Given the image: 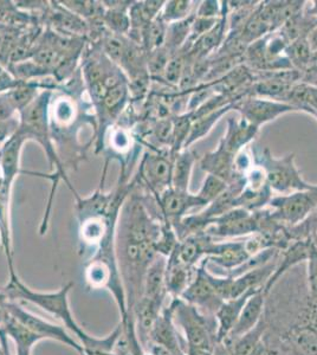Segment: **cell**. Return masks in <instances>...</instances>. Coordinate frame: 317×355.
I'll return each instance as SVG.
<instances>
[{"mask_svg": "<svg viewBox=\"0 0 317 355\" xmlns=\"http://www.w3.org/2000/svg\"><path fill=\"white\" fill-rule=\"evenodd\" d=\"M161 225L162 220L154 218L144 199L132 191L121 207L115 234L117 266L132 321V307L140 299L147 270L159 256Z\"/></svg>", "mask_w": 317, "mask_h": 355, "instance_id": "obj_1", "label": "cell"}, {"mask_svg": "<svg viewBox=\"0 0 317 355\" xmlns=\"http://www.w3.org/2000/svg\"><path fill=\"white\" fill-rule=\"evenodd\" d=\"M53 90L46 89L42 90L36 100L28 105L24 110L18 114L19 117V127L18 133L24 137L26 142L33 141L38 144L44 150L45 157L48 159L50 173L43 174L38 172H26L23 171L22 173L31 174L36 177L46 178L51 182V190L49 197L48 206L44 211V216L42 219L40 226V236H44L48 232L49 224H50V216L53 209V197L56 193L57 187L60 182H65L69 190L71 191L73 196L77 193L75 187L67 175V168L65 162L60 157L55 147L53 130H51V122H50V105L53 101Z\"/></svg>", "mask_w": 317, "mask_h": 355, "instance_id": "obj_2", "label": "cell"}, {"mask_svg": "<svg viewBox=\"0 0 317 355\" xmlns=\"http://www.w3.org/2000/svg\"><path fill=\"white\" fill-rule=\"evenodd\" d=\"M73 287L74 283L68 282L56 291L44 293V291H33L20 279L16 269H13V270H8V283L0 288L10 301L30 303L53 315L57 320H60V322L65 324V327L76 336V339L83 346V351L95 349V351L112 352L117 340L122 334L121 323H119L115 329H112L103 338H96L88 334L83 327H80V323L77 322L70 308L69 294Z\"/></svg>", "mask_w": 317, "mask_h": 355, "instance_id": "obj_3", "label": "cell"}, {"mask_svg": "<svg viewBox=\"0 0 317 355\" xmlns=\"http://www.w3.org/2000/svg\"><path fill=\"white\" fill-rule=\"evenodd\" d=\"M171 306L174 323L185 338V355L198 351L213 353L218 343L216 319L201 314L181 299L171 300Z\"/></svg>", "mask_w": 317, "mask_h": 355, "instance_id": "obj_4", "label": "cell"}, {"mask_svg": "<svg viewBox=\"0 0 317 355\" xmlns=\"http://www.w3.org/2000/svg\"><path fill=\"white\" fill-rule=\"evenodd\" d=\"M255 164L264 171L266 182L273 192L280 194L293 193L298 191L309 190L315 184L305 182L301 172L295 164V153L283 157H275L271 150L265 147L253 152Z\"/></svg>", "mask_w": 317, "mask_h": 355, "instance_id": "obj_5", "label": "cell"}, {"mask_svg": "<svg viewBox=\"0 0 317 355\" xmlns=\"http://www.w3.org/2000/svg\"><path fill=\"white\" fill-rule=\"evenodd\" d=\"M173 157L174 154L171 150H147L142 155L137 177L132 182L144 186L148 194L157 199L172 186Z\"/></svg>", "mask_w": 317, "mask_h": 355, "instance_id": "obj_6", "label": "cell"}, {"mask_svg": "<svg viewBox=\"0 0 317 355\" xmlns=\"http://www.w3.org/2000/svg\"><path fill=\"white\" fill-rule=\"evenodd\" d=\"M268 206L273 220L288 229L293 227L308 218L316 209L317 185L315 184L309 190L273 197Z\"/></svg>", "mask_w": 317, "mask_h": 355, "instance_id": "obj_7", "label": "cell"}, {"mask_svg": "<svg viewBox=\"0 0 317 355\" xmlns=\"http://www.w3.org/2000/svg\"><path fill=\"white\" fill-rule=\"evenodd\" d=\"M233 110H237L241 117L258 130L262 125L275 121L285 114L298 112V108L286 102L253 96L250 94L233 102Z\"/></svg>", "mask_w": 317, "mask_h": 355, "instance_id": "obj_8", "label": "cell"}, {"mask_svg": "<svg viewBox=\"0 0 317 355\" xmlns=\"http://www.w3.org/2000/svg\"><path fill=\"white\" fill-rule=\"evenodd\" d=\"M8 309V314L11 315L13 319L24 324L25 327L28 328L30 331L40 335L42 339L53 340V341L63 343L65 346L73 348L74 351H76L78 354L83 355V346L80 345V341L74 339L67 328L42 319L31 311L24 309L18 304V302L10 301Z\"/></svg>", "mask_w": 317, "mask_h": 355, "instance_id": "obj_9", "label": "cell"}, {"mask_svg": "<svg viewBox=\"0 0 317 355\" xmlns=\"http://www.w3.org/2000/svg\"><path fill=\"white\" fill-rule=\"evenodd\" d=\"M259 230L258 212H250L236 207L213 219L205 227L206 234L211 239H236L241 236H251Z\"/></svg>", "mask_w": 317, "mask_h": 355, "instance_id": "obj_10", "label": "cell"}, {"mask_svg": "<svg viewBox=\"0 0 317 355\" xmlns=\"http://www.w3.org/2000/svg\"><path fill=\"white\" fill-rule=\"evenodd\" d=\"M179 299L189 303L193 307L197 308L201 314L214 318L218 309L223 304V300L214 291L212 284L207 277V269H206V261L198 266L197 274Z\"/></svg>", "mask_w": 317, "mask_h": 355, "instance_id": "obj_11", "label": "cell"}, {"mask_svg": "<svg viewBox=\"0 0 317 355\" xmlns=\"http://www.w3.org/2000/svg\"><path fill=\"white\" fill-rule=\"evenodd\" d=\"M161 219L169 222V224L179 222L181 218L189 216V212L196 209H205V202H203L197 194L191 193L189 191H182L169 189L155 199Z\"/></svg>", "mask_w": 317, "mask_h": 355, "instance_id": "obj_12", "label": "cell"}, {"mask_svg": "<svg viewBox=\"0 0 317 355\" xmlns=\"http://www.w3.org/2000/svg\"><path fill=\"white\" fill-rule=\"evenodd\" d=\"M313 242L310 239H298V241H293L290 243L284 250H281L280 256H278L276 269L271 275L269 281L265 284L264 294L266 296L269 295L270 291H273L275 286L280 282V279L288 271L291 270L293 266L308 261L311 250H313Z\"/></svg>", "mask_w": 317, "mask_h": 355, "instance_id": "obj_13", "label": "cell"}, {"mask_svg": "<svg viewBox=\"0 0 317 355\" xmlns=\"http://www.w3.org/2000/svg\"><path fill=\"white\" fill-rule=\"evenodd\" d=\"M149 345H157L165 348L173 354L185 355L184 347L181 346L178 328L173 320V311L171 302L161 311L157 322L154 323L149 334ZM147 346V347H148ZM147 349V348H146Z\"/></svg>", "mask_w": 317, "mask_h": 355, "instance_id": "obj_14", "label": "cell"}, {"mask_svg": "<svg viewBox=\"0 0 317 355\" xmlns=\"http://www.w3.org/2000/svg\"><path fill=\"white\" fill-rule=\"evenodd\" d=\"M245 241L214 242L209 246L206 262L214 263L228 271H232L250 259Z\"/></svg>", "mask_w": 317, "mask_h": 355, "instance_id": "obj_15", "label": "cell"}, {"mask_svg": "<svg viewBox=\"0 0 317 355\" xmlns=\"http://www.w3.org/2000/svg\"><path fill=\"white\" fill-rule=\"evenodd\" d=\"M12 185L0 177V248L8 262V270H13L12 230H11V193Z\"/></svg>", "mask_w": 317, "mask_h": 355, "instance_id": "obj_16", "label": "cell"}, {"mask_svg": "<svg viewBox=\"0 0 317 355\" xmlns=\"http://www.w3.org/2000/svg\"><path fill=\"white\" fill-rule=\"evenodd\" d=\"M265 303L266 295L264 294V291H259L251 295L245 303L232 331L223 343H231L241 335L246 334L248 331H252L264 318Z\"/></svg>", "mask_w": 317, "mask_h": 355, "instance_id": "obj_17", "label": "cell"}, {"mask_svg": "<svg viewBox=\"0 0 317 355\" xmlns=\"http://www.w3.org/2000/svg\"><path fill=\"white\" fill-rule=\"evenodd\" d=\"M214 242L209 234L204 231L198 234H189L184 239H180L178 243L175 250L173 251V256H175L181 263L186 266L198 268L199 263H203L206 259L209 246Z\"/></svg>", "mask_w": 317, "mask_h": 355, "instance_id": "obj_18", "label": "cell"}, {"mask_svg": "<svg viewBox=\"0 0 317 355\" xmlns=\"http://www.w3.org/2000/svg\"><path fill=\"white\" fill-rule=\"evenodd\" d=\"M25 144L24 137L16 132L0 148V177L10 185L13 186L17 177L22 173L20 160Z\"/></svg>", "mask_w": 317, "mask_h": 355, "instance_id": "obj_19", "label": "cell"}, {"mask_svg": "<svg viewBox=\"0 0 317 355\" xmlns=\"http://www.w3.org/2000/svg\"><path fill=\"white\" fill-rule=\"evenodd\" d=\"M234 157L236 155L228 152L223 146L218 145L216 150L201 157V170L205 171L207 174L221 178L231 185L241 180L234 171Z\"/></svg>", "mask_w": 317, "mask_h": 355, "instance_id": "obj_20", "label": "cell"}, {"mask_svg": "<svg viewBox=\"0 0 317 355\" xmlns=\"http://www.w3.org/2000/svg\"><path fill=\"white\" fill-rule=\"evenodd\" d=\"M198 268L186 266L171 254L166 261L165 282L171 299H179L196 277Z\"/></svg>", "mask_w": 317, "mask_h": 355, "instance_id": "obj_21", "label": "cell"}, {"mask_svg": "<svg viewBox=\"0 0 317 355\" xmlns=\"http://www.w3.org/2000/svg\"><path fill=\"white\" fill-rule=\"evenodd\" d=\"M258 130V128L244 120L243 117L238 120L230 119L228 120L226 133L224 134L219 145L223 146L230 153L236 155L253 141Z\"/></svg>", "mask_w": 317, "mask_h": 355, "instance_id": "obj_22", "label": "cell"}, {"mask_svg": "<svg viewBox=\"0 0 317 355\" xmlns=\"http://www.w3.org/2000/svg\"><path fill=\"white\" fill-rule=\"evenodd\" d=\"M257 291H249L246 294L241 295L237 299L228 300L221 304L217 313L214 315L216 323H217V340L218 343H223L230 333L232 331L234 324L237 322L238 318L241 315L245 303L249 300L251 295Z\"/></svg>", "mask_w": 317, "mask_h": 355, "instance_id": "obj_23", "label": "cell"}, {"mask_svg": "<svg viewBox=\"0 0 317 355\" xmlns=\"http://www.w3.org/2000/svg\"><path fill=\"white\" fill-rule=\"evenodd\" d=\"M268 329L266 320L263 318L252 331L241 335L231 343H224L229 346L232 355H263L268 347L265 345V331Z\"/></svg>", "mask_w": 317, "mask_h": 355, "instance_id": "obj_24", "label": "cell"}, {"mask_svg": "<svg viewBox=\"0 0 317 355\" xmlns=\"http://www.w3.org/2000/svg\"><path fill=\"white\" fill-rule=\"evenodd\" d=\"M197 162V154L192 148H185L173 157L172 189L187 192L192 178L193 168Z\"/></svg>", "mask_w": 317, "mask_h": 355, "instance_id": "obj_25", "label": "cell"}, {"mask_svg": "<svg viewBox=\"0 0 317 355\" xmlns=\"http://www.w3.org/2000/svg\"><path fill=\"white\" fill-rule=\"evenodd\" d=\"M1 329L6 333L8 339L12 340L16 345V355H33V349L36 343L43 340L40 335L30 331L10 314Z\"/></svg>", "mask_w": 317, "mask_h": 355, "instance_id": "obj_26", "label": "cell"}, {"mask_svg": "<svg viewBox=\"0 0 317 355\" xmlns=\"http://www.w3.org/2000/svg\"><path fill=\"white\" fill-rule=\"evenodd\" d=\"M231 110H233V103L225 105L223 108L214 110L212 113L206 114L204 116L193 119L191 132H189V139L186 141L185 148H191V146L194 142L200 141L201 139L207 137L213 130V127L221 121V117L230 113Z\"/></svg>", "mask_w": 317, "mask_h": 355, "instance_id": "obj_27", "label": "cell"}, {"mask_svg": "<svg viewBox=\"0 0 317 355\" xmlns=\"http://www.w3.org/2000/svg\"><path fill=\"white\" fill-rule=\"evenodd\" d=\"M167 28L169 25L162 21L160 16L157 17L141 31L139 44L145 49L147 53L162 48L165 45Z\"/></svg>", "mask_w": 317, "mask_h": 355, "instance_id": "obj_28", "label": "cell"}, {"mask_svg": "<svg viewBox=\"0 0 317 355\" xmlns=\"http://www.w3.org/2000/svg\"><path fill=\"white\" fill-rule=\"evenodd\" d=\"M193 3L189 0H171L166 1L160 17L166 24H173L177 21H185L192 16Z\"/></svg>", "mask_w": 317, "mask_h": 355, "instance_id": "obj_29", "label": "cell"}, {"mask_svg": "<svg viewBox=\"0 0 317 355\" xmlns=\"http://www.w3.org/2000/svg\"><path fill=\"white\" fill-rule=\"evenodd\" d=\"M313 55L307 38H300L291 42L285 49V57L288 58L291 67L293 65L298 68H305L309 64Z\"/></svg>", "mask_w": 317, "mask_h": 355, "instance_id": "obj_30", "label": "cell"}, {"mask_svg": "<svg viewBox=\"0 0 317 355\" xmlns=\"http://www.w3.org/2000/svg\"><path fill=\"white\" fill-rule=\"evenodd\" d=\"M228 187H229V184L224 182L221 178L212 175V174H207L197 196L207 206L214 202L221 194L224 193L225 191L228 190Z\"/></svg>", "mask_w": 317, "mask_h": 355, "instance_id": "obj_31", "label": "cell"}, {"mask_svg": "<svg viewBox=\"0 0 317 355\" xmlns=\"http://www.w3.org/2000/svg\"><path fill=\"white\" fill-rule=\"evenodd\" d=\"M224 1H218V0H205V1H201L200 5L198 6L196 16L203 17V18L219 19V18L224 16Z\"/></svg>", "mask_w": 317, "mask_h": 355, "instance_id": "obj_32", "label": "cell"}, {"mask_svg": "<svg viewBox=\"0 0 317 355\" xmlns=\"http://www.w3.org/2000/svg\"><path fill=\"white\" fill-rule=\"evenodd\" d=\"M110 146H112V150H117L120 155L128 153L130 150V146H132L130 134L122 127L115 128L110 135Z\"/></svg>", "mask_w": 317, "mask_h": 355, "instance_id": "obj_33", "label": "cell"}, {"mask_svg": "<svg viewBox=\"0 0 317 355\" xmlns=\"http://www.w3.org/2000/svg\"><path fill=\"white\" fill-rule=\"evenodd\" d=\"M307 281L310 297L317 301V249L315 245L307 261Z\"/></svg>", "mask_w": 317, "mask_h": 355, "instance_id": "obj_34", "label": "cell"}, {"mask_svg": "<svg viewBox=\"0 0 317 355\" xmlns=\"http://www.w3.org/2000/svg\"><path fill=\"white\" fill-rule=\"evenodd\" d=\"M24 82L18 80L15 75H13L10 69L5 65L0 64V95L8 93L13 89L18 88L20 85H23Z\"/></svg>", "mask_w": 317, "mask_h": 355, "instance_id": "obj_35", "label": "cell"}, {"mask_svg": "<svg viewBox=\"0 0 317 355\" xmlns=\"http://www.w3.org/2000/svg\"><path fill=\"white\" fill-rule=\"evenodd\" d=\"M18 127H19V117H18V115L11 117L8 120L0 121V144L4 145L10 137L16 134Z\"/></svg>", "mask_w": 317, "mask_h": 355, "instance_id": "obj_36", "label": "cell"}, {"mask_svg": "<svg viewBox=\"0 0 317 355\" xmlns=\"http://www.w3.org/2000/svg\"><path fill=\"white\" fill-rule=\"evenodd\" d=\"M17 115L18 114L11 108V105H8V100H6L4 94L0 95V121L8 120V119L17 116Z\"/></svg>", "mask_w": 317, "mask_h": 355, "instance_id": "obj_37", "label": "cell"}, {"mask_svg": "<svg viewBox=\"0 0 317 355\" xmlns=\"http://www.w3.org/2000/svg\"><path fill=\"white\" fill-rule=\"evenodd\" d=\"M8 302L10 300L8 296L3 293L1 288H0V329L4 326L5 321L8 318Z\"/></svg>", "mask_w": 317, "mask_h": 355, "instance_id": "obj_38", "label": "cell"}, {"mask_svg": "<svg viewBox=\"0 0 317 355\" xmlns=\"http://www.w3.org/2000/svg\"><path fill=\"white\" fill-rule=\"evenodd\" d=\"M307 40H308V43H309L313 53H317V25L310 31Z\"/></svg>", "mask_w": 317, "mask_h": 355, "instance_id": "obj_39", "label": "cell"}, {"mask_svg": "<svg viewBox=\"0 0 317 355\" xmlns=\"http://www.w3.org/2000/svg\"><path fill=\"white\" fill-rule=\"evenodd\" d=\"M212 355H232V353L229 346H226L224 343H218Z\"/></svg>", "mask_w": 317, "mask_h": 355, "instance_id": "obj_40", "label": "cell"}, {"mask_svg": "<svg viewBox=\"0 0 317 355\" xmlns=\"http://www.w3.org/2000/svg\"><path fill=\"white\" fill-rule=\"evenodd\" d=\"M0 345L3 347L4 355H11V351H10V347H8V336L3 329H0Z\"/></svg>", "mask_w": 317, "mask_h": 355, "instance_id": "obj_41", "label": "cell"}, {"mask_svg": "<svg viewBox=\"0 0 317 355\" xmlns=\"http://www.w3.org/2000/svg\"><path fill=\"white\" fill-rule=\"evenodd\" d=\"M114 351V349H112ZM83 355H112V352L95 351V349H85Z\"/></svg>", "mask_w": 317, "mask_h": 355, "instance_id": "obj_42", "label": "cell"}, {"mask_svg": "<svg viewBox=\"0 0 317 355\" xmlns=\"http://www.w3.org/2000/svg\"><path fill=\"white\" fill-rule=\"evenodd\" d=\"M263 355H281V353H278V352L275 351V349H269V348H268Z\"/></svg>", "mask_w": 317, "mask_h": 355, "instance_id": "obj_43", "label": "cell"}, {"mask_svg": "<svg viewBox=\"0 0 317 355\" xmlns=\"http://www.w3.org/2000/svg\"><path fill=\"white\" fill-rule=\"evenodd\" d=\"M310 241L313 242L314 245H315V248L317 249V231L315 232V234H313V236H311Z\"/></svg>", "mask_w": 317, "mask_h": 355, "instance_id": "obj_44", "label": "cell"}, {"mask_svg": "<svg viewBox=\"0 0 317 355\" xmlns=\"http://www.w3.org/2000/svg\"><path fill=\"white\" fill-rule=\"evenodd\" d=\"M0 355H4V352H3V347H1V345H0Z\"/></svg>", "mask_w": 317, "mask_h": 355, "instance_id": "obj_45", "label": "cell"}]
</instances>
